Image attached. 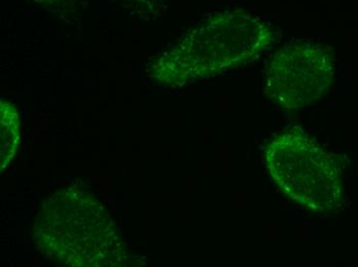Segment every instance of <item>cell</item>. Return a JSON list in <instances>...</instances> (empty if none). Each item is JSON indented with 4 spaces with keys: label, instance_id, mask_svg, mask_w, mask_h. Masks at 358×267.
<instances>
[{
    "label": "cell",
    "instance_id": "4",
    "mask_svg": "<svg viewBox=\"0 0 358 267\" xmlns=\"http://www.w3.org/2000/svg\"><path fill=\"white\" fill-rule=\"evenodd\" d=\"M1 165L6 166L8 160L14 158L19 138L18 116L14 109L8 106L1 108Z\"/></svg>",
    "mask_w": 358,
    "mask_h": 267
},
{
    "label": "cell",
    "instance_id": "1",
    "mask_svg": "<svg viewBox=\"0 0 358 267\" xmlns=\"http://www.w3.org/2000/svg\"><path fill=\"white\" fill-rule=\"evenodd\" d=\"M276 39V31L261 15L222 13L196 28L165 58V75L178 84L215 77L257 60Z\"/></svg>",
    "mask_w": 358,
    "mask_h": 267
},
{
    "label": "cell",
    "instance_id": "3",
    "mask_svg": "<svg viewBox=\"0 0 358 267\" xmlns=\"http://www.w3.org/2000/svg\"><path fill=\"white\" fill-rule=\"evenodd\" d=\"M333 79L331 52L320 43L296 39L271 58L264 77V93L281 109L298 112L322 99Z\"/></svg>",
    "mask_w": 358,
    "mask_h": 267
},
{
    "label": "cell",
    "instance_id": "2",
    "mask_svg": "<svg viewBox=\"0 0 358 267\" xmlns=\"http://www.w3.org/2000/svg\"><path fill=\"white\" fill-rule=\"evenodd\" d=\"M264 162L277 190L308 212H333L343 201L337 158L300 127L268 140Z\"/></svg>",
    "mask_w": 358,
    "mask_h": 267
}]
</instances>
